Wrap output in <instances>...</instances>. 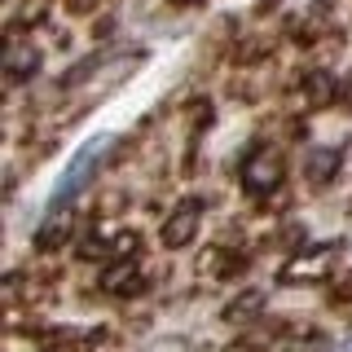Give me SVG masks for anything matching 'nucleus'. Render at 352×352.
<instances>
[{"label":"nucleus","mask_w":352,"mask_h":352,"mask_svg":"<svg viewBox=\"0 0 352 352\" xmlns=\"http://www.w3.org/2000/svg\"><path fill=\"white\" fill-rule=\"evenodd\" d=\"M102 291H110V295H141V291H146V273H141V264L132 256L115 260L102 273Z\"/></svg>","instance_id":"20e7f679"},{"label":"nucleus","mask_w":352,"mask_h":352,"mask_svg":"<svg viewBox=\"0 0 352 352\" xmlns=\"http://www.w3.org/2000/svg\"><path fill=\"white\" fill-rule=\"evenodd\" d=\"M339 168V150H313L308 154V181L313 185H326Z\"/></svg>","instance_id":"6e6552de"},{"label":"nucleus","mask_w":352,"mask_h":352,"mask_svg":"<svg viewBox=\"0 0 352 352\" xmlns=\"http://www.w3.org/2000/svg\"><path fill=\"white\" fill-rule=\"evenodd\" d=\"M66 238H71V212H53L36 229V242H40V247H62Z\"/></svg>","instance_id":"0eeeda50"},{"label":"nucleus","mask_w":352,"mask_h":352,"mask_svg":"<svg viewBox=\"0 0 352 352\" xmlns=\"http://www.w3.org/2000/svg\"><path fill=\"white\" fill-rule=\"evenodd\" d=\"M80 256H84V260H97V256H106V247H102L97 238H84V242H80Z\"/></svg>","instance_id":"f8f14e48"},{"label":"nucleus","mask_w":352,"mask_h":352,"mask_svg":"<svg viewBox=\"0 0 352 352\" xmlns=\"http://www.w3.org/2000/svg\"><path fill=\"white\" fill-rule=\"evenodd\" d=\"M66 5H71V9H75V14H88V9H93V5H97V0H66Z\"/></svg>","instance_id":"ddd939ff"},{"label":"nucleus","mask_w":352,"mask_h":352,"mask_svg":"<svg viewBox=\"0 0 352 352\" xmlns=\"http://www.w3.org/2000/svg\"><path fill=\"white\" fill-rule=\"evenodd\" d=\"M339 352H352V344H344V348H339Z\"/></svg>","instance_id":"4468645a"},{"label":"nucleus","mask_w":352,"mask_h":352,"mask_svg":"<svg viewBox=\"0 0 352 352\" xmlns=\"http://www.w3.org/2000/svg\"><path fill=\"white\" fill-rule=\"evenodd\" d=\"M304 93H308V102L330 106V97H335V80H330L326 71H313V75H308V84H304Z\"/></svg>","instance_id":"1a4fd4ad"},{"label":"nucleus","mask_w":352,"mask_h":352,"mask_svg":"<svg viewBox=\"0 0 352 352\" xmlns=\"http://www.w3.org/2000/svg\"><path fill=\"white\" fill-rule=\"evenodd\" d=\"M5 71H9V84H22L40 71V49L36 44H9L5 53Z\"/></svg>","instance_id":"423d86ee"},{"label":"nucleus","mask_w":352,"mask_h":352,"mask_svg":"<svg viewBox=\"0 0 352 352\" xmlns=\"http://www.w3.org/2000/svg\"><path fill=\"white\" fill-rule=\"evenodd\" d=\"M198 220H203V207H198V203H181L168 220H163V229H159L163 247H190L194 234H198Z\"/></svg>","instance_id":"7ed1b4c3"},{"label":"nucleus","mask_w":352,"mask_h":352,"mask_svg":"<svg viewBox=\"0 0 352 352\" xmlns=\"http://www.w3.org/2000/svg\"><path fill=\"white\" fill-rule=\"evenodd\" d=\"M115 150V137L110 132H97V137H88L80 150L71 154V163H66V172L58 176V185H53V203H66V198H75L84 190L88 181H93V172L102 168V159Z\"/></svg>","instance_id":"f257e3e1"},{"label":"nucleus","mask_w":352,"mask_h":352,"mask_svg":"<svg viewBox=\"0 0 352 352\" xmlns=\"http://www.w3.org/2000/svg\"><path fill=\"white\" fill-rule=\"evenodd\" d=\"M256 308H260V295H242V300H234L225 308V317L229 322H242V313H256Z\"/></svg>","instance_id":"9d476101"},{"label":"nucleus","mask_w":352,"mask_h":352,"mask_svg":"<svg viewBox=\"0 0 352 352\" xmlns=\"http://www.w3.org/2000/svg\"><path fill=\"white\" fill-rule=\"evenodd\" d=\"M242 185L251 194H269L273 185H282V154L278 150H256L242 168Z\"/></svg>","instance_id":"f03ea898"},{"label":"nucleus","mask_w":352,"mask_h":352,"mask_svg":"<svg viewBox=\"0 0 352 352\" xmlns=\"http://www.w3.org/2000/svg\"><path fill=\"white\" fill-rule=\"evenodd\" d=\"M335 264V247H322V251H300L291 264L282 269V278L286 282H313V278H322V273Z\"/></svg>","instance_id":"39448f33"},{"label":"nucleus","mask_w":352,"mask_h":352,"mask_svg":"<svg viewBox=\"0 0 352 352\" xmlns=\"http://www.w3.org/2000/svg\"><path fill=\"white\" fill-rule=\"evenodd\" d=\"M110 251H115V260H128L132 251H137V238H132V234H119V238H115V247H110Z\"/></svg>","instance_id":"9b49d317"},{"label":"nucleus","mask_w":352,"mask_h":352,"mask_svg":"<svg viewBox=\"0 0 352 352\" xmlns=\"http://www.w3.org/2000/svg\"><path fill=\"white\" fill-rule=\"evenodd\" d=\"M181 5H198V0H181Z\"/></svg>","instance_id":"2eb2a0df"}]
</instances>
